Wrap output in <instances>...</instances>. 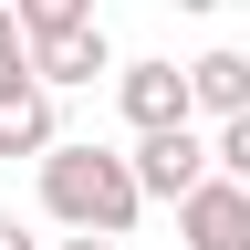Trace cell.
<instances>
[{
    "instance_id": "7a4b0ae2",
    "label": "cell",
    "mask_w": 250,
    "mask_h": 250,
    "mask_svg": "<svg viewBox=\"0 0 250 250\" xmlns=\"http://www.w3.org/2000/svg\"><path fill=\"white\" fill-rule=\"evenodd\" d=\"M136 177H146V198H188V188L219 177V146H198V125H146L136 136Z\"/></svg>"
},
{
    "instance_id": "3957f363",
    "label": "cell",
    "mask_w": 250,
    "mask_h": 250,
    "mask_svg": "<svg viewBox=\"0 0 250 250\" xmlns=\"http://www.w3.org/2000/svg\"><path fill=\"white\" fill-rule=\"evenodd\" d=\"M177 240L188 250H250V177L219 167L208 188H188L177 198Z\"/></svg>"
},
{
    "instance_id": "6da1fadb",
    "label": "cell",
    "mask_w": 250,
    "mask_h": 250,
    "mask_svg": "<svg viewBox=\"0 0 250 250\" xmlns=\"http://www.w3.org/2000/svg\"><path fill=\"white\" fill-rule=\"evenodd\" d=\"M42 208L62 219V229H136V208H146V177H136V156H115V146H52L42 156Z\"/></svg>"
},
{
    "instance_id": "8992f818",
    "label": "cell",
    "mask_w": 250,
    "mask_h": 250,
    "mask_svg": "<svg viewBox=\"0 0 250 250\" xmlns=\"http://www.w3.org/2000/svg\"><path fill=\"white\" fill-rule=\"evenodd\" d=\"M62 125H52V83H0V156H52Z\"/></svg>"
},
{
    "instance_id": "9c48e42d",
    "label": "cell",
    "mask_w": 250,
    "mask_h": 250,
    "mask_svg": "<svg viewBox=\"0 0 250 250\" xmlns=\"http://www.w3.org/2000/svg\"><path fill=\"white\" fill-rule=\"evenodd\" d=\"M0 83H31V21L0 0Z\"/></svg>"
},
{
    "instance_id": "30bf717a",
    "label": "cell",
    "mask_w": 250,
    "mask_h": 250,
    "mask_svg": "<svg viewBox=\"0 0 250 250\" xmlns=\"http://www.w3.org/2000/svg\"><path fill=\"white\" fill-rule=\"evenodd\" d=\"M219 167L250 177V104H240V115H219Z\"/></svg>"
},
{
    "instance_id": "ba28073f",
    "label": "cell",
    "mask_w": 250,
    "mask_h": 250,
    "mask_svg": "<svg viewBox=\"0 0 250 250\" xmlns=\"http://www.w3.org/2000/svg\"><path fill=\"white\" fill-rule=\"evenodd\" d=\"M11 11L31 21V42H42V31H83V21H94V0H11Z\"/></svg>"
},
{
    "instance_id": "5b68a950",
    "label": "cell",
    "mask_w": 250,
    "mask_h": 250,
    "mask_svg": "<svg viewBox=\"0 0 250 250\" xmlns=\"http://www.w3.org/2000/svg\"><path fill=\"white\" fill-rule=\"evenodd\" d=\"M31 73H42L52 94H83V83H104V73H115V42H104V21H83V31H42V42H31Z\"/></svg>"
},
{
    "instance_id": "8fae6325",
    "label": "cell",
    "mask_w": 250,
    "mask_h": 250,
    "mask_svg": "<svg viewBox=\"0 0 250 250\" xmlns=\"http://www.w3.org/2000/svg\"><path fill=\"white\" fill-rule=\"evenodd\" d=\"M52 250H115V229H73V240H52Z\"/></svg>"
},
{
    "instance_id": "52a82bcc",
    "label": "cell",
    "mask_w": 250,
    "mask_h": 250,
    "mask_svg": "<svg viewBox=\"0 0 250 250\" xmlns=\"http://www.w3.org/2000/svg\"><path fill=\"white\" fill-rule=\"evenodd\" d=\"M188 83H198V115H240L250 104V52H198Z\"/></svg>"
},
{
    "instance_id": "7c38bea8",
    "label": "cell",
    "mask_w": 250,
    "mask_h": 250,
    "mask_svg": "<svg viewBox=\"0 0 250 250\" xmlns=\"http://www.w3.org/2000/svg\"><path fill=\"white\" fill-rule=\"evenodd\" d=\"M0 250H42V240H31V229H21V219H0Z\"/></svg>"
},
{
    "instance_id": "4fadbf2b",
    "label": "cell",
    "mask_w": 250,
    "mask_h": 250,
    "mask_svg": "<svg viewBox=\"0 0 250 250\" xmlns=\"http://www.w3.org/2000/svg\"><path fill=\"white\" fill-rule=\"evenodd\" d=\"M177 11H219V0H177Z\"/></svg>"
},
{
    "instance_id": "277c9868",
    "label": "cell",
    "mask_w": 250,
    "mask_h": 250,
    "mask_svg": "<svg viewBox=\"0 0 250 250\" xmlns=\"http://www.w3.org/2000/svg\"><path fill=\"white\" fill-rule=\"evenodd\" d=\"M115 104H125V125H188L198 115V83H188V62H125L115 73Z\"/></svg>"
}]
</instances>
